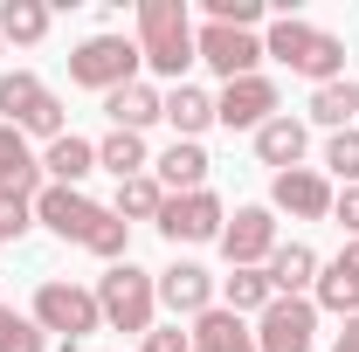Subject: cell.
Instances as JSON below:
<instances>
[{"label": "cell", "instance_id": "cell-1", "mask_svg": "<svg viewBox=\"0 0 359 352\" xmlns=\"http://www.w3.org/2000/svg\"><path fill=\"white\" fill-rule=\"evenodd\" d=\"M138 55L152 76L187 83V69L201 62L194 55V21H187V0H138Z\"/></svg>", "mask_w": 359, "mask_h": 352}, {"label": "cell", "instance_id": "cell-2", "mask_svg": "<svg viewBox=\"0 0 359 352\" xmlns=\"http://www.w3.org/2000/svg\"><path fill=\"white\" fill-rule=\"evenodd\" d=\"M263 55H276L290 76H311V90H318V83H339V76H346V42H339V35H325V28H311V21H297V14L269 21Z\"/></svg>", "mask_w": 359, "mask_h": 352}, {"label": "cell", "instance_id": "cell-3", "mask_svg": "<svg viewBox=\"0 0 359 352\" xmlns=\"http://www.w3.org/2000/svg\"><path fill=\"white\" fill-rule=\"evenodd\" d=\"M97 311H104L111 332H138V339H145V332L159 325V276L138 269L132 256L111 263L104 276H97Z\"/></svg>", "mask_w": 359, "mask_h": 352}, {"label": "cell", "instance_id": "cell-4", "mask_svg": "<svg viewBox=\"0 0 359 352\" xmlns=\"http://www.w3.org/2000/svg\"><path fill=\"white\" fill-rule=\"evenodd\" d=\"M138 69H145V55H138V35H90V42H76V55H69V83L76 90H97V97H111L118 83H138Z\"/></svg>", "mask_w": 359, "mask_h": 352}, {"label": "cell", "instance_id": "cell-5", "mask_svg": "<svg viewBox=\"0 0 359 352\" xmlns=\"http://www.w3.org/2000/svg\"><path fill=\"white\" fill-rule=\"evenodd\" d=\"M42 332H55L62 346H83L90 332H104V311H97V290L83 283H69V276H48L42 290H35V311H28Z\"/></svg>", "mask_w": 359, "mask_h": 352}, {"label": "cell", "instance_id": "cell-6", "mask_svg": "<svg viewBox=\"0 0 359 352\" xmlns=\"http://www.w3.org/2000/svg\"><path fill=\"white\" fill-rule=\"evenodd\" d=\"M166 242H222V228H228V208H222V194L215 187H201V194H166V208H159V221H152Z\"/></svg>", "mask_w": 359, "mask_h": 352}, {"label": "cell", "instance_id": "cell-7", "mask_svg": "<svg viewBox=\"0 0 359 352\" xmlns=\"http://www.w3.org/2000/svg\"><path fill=\"white\" fill-rule=\"evenodd\" d=\"M194 55L235 83V76H263V35H249V28H222V21H201L194 28Z\"/></svg>", "mask_w": 359, "mask_h": 352}, {"label": "cell", "instance_id": "cell-8", "mask_svg": "<svg viewBox=\"0 0 359 352\" xmlns=\"http://www.w3.org/2000/svg\"><path fill=\"white\" fill-rule=\"evenodd\" d=\"M318 346V304L311 297H276L256 318V352H311Z\"/></svg>", "mask_w": 359, "mask_h": 352}, {"label": "cell", "instance_id": "cell-9", "mask_svg": "<svg viewBox=\"0 0 359 352\" xmlns=\"http://www.w3.org/2000/svg\"><path fill=\"white\" fill-rule=\"evenodd\" d=\"M332 180L318 166H290V173L269 180V215H290V221H332Z\"/></svg>", "mask_w": 359, "mask_h": 352}, {"label": "cell", "instance_id": "cell-10", "mask_svg": "<svg viewBox=\"0 0 359 352\" xmlns=\"http://www.w3.org/2000/svg\"><path fill=\"white\" fill-rule=\"evenodd\" d=\"M276 215L269 208H235L228 215V228H222V256H228V269H263L269 256H276Z\"/></svg>", "mask_w": 359, "mask_h": 352}, {"label": "cell", "instance_id": "cell-11", "mask_svg": "<svg viewBox=\"0 0 359 352\" xmlns=\"http://www.w3.org/2000/svg\"><path fill=\"white\" fill-rule=\"evenodd\" d=\"M269 118H276V83L269 76H235V83H222L215 125H228V132H263Z\"/></svg>", "mask_w": 359, "mask_h": 352}, {"label": "cell", "instance_id": "cell-12", "mask_svg": "<svg viewBox=\"0 0 359 352\" xmlns=\"http://www.w3.org/2000/svg\"><path fill=\"white\" fill-rule=\"evenodd\" d=\"M159 304L173 311V325L180 318L194 325L201 311H215L222 297H215V276H208L201 263H173V269H159Z\"/></svg>", "mask_w": 359, "mask_h": 352}, {"label": "cell", "instance_id": "cell-13", "mask_svg": "<svg viewBox=\"0 0 359 352\" xmlns=\"http://www.w3.org/2000/svg\"><path fill=\"white\" fill-rule=\"evenodd\" d=\"M104 118H111V132H138L145 138V125L166 118V90L145 83V76H138V83H118L111 97H104Z\"/></svg>", "mask_w": 359, "mask_h": 352}, {"label": "cell", "instance_id": "cell-14", "mask_svg": "<svg viewBox=\"0 0 359 352\" xmlns=\"http://www.w3.org/2000/svg\"><path fill=\"white\" fill-rule=\"evenodd\" d=\"M208 166H215V159H208L201 138H173V145L152 159V180H159L166 194H201V187H208Z\"/></svg>", "mask_w": 359, "mask_h": 352}, {"label": "cell", "instance_id": "cell-15", "mask_svg": "<svg viewBox=\"0 0 359 352\" xmlns=\"http://www.w3.org/2000/svg\"><path fill=\"white\" fill-rule=\"evenodd\" d=\"M304 145H311V125L290 118V111H276L263 132H256V159L276 166V173H290V166H304Z\"/></svg>", "mask_w": 359, "mask_h": 352}, {"label": "cell", "instance_id": "cell-16", "mask_svg": "<svg viewBox=\"0 0 359 352\" xmlns=\"http://www.w3.org/2000/svg\"><path fill=\"white\" fill-rule=\"evenodd\" d=\"M269 290H276V297H311V283H318V249L311 242H276V256H269Z\"/></svg>", "mask_w": 359, "mask_h": 352}, {"label": "cell", "instance_id": "cell-17", "mask_svg": "<svg viewBox=\"0 0 359 352\" xmlns=\"http://www.w3.org/2000/svg\"><path fill=\"white\" fill-rule=\"evenodd\" d=\"M187 332H194V352H256V325L235 318V311H222V304L201 311Z\"/></svg>", "mask_w": 359, "mask_h": 352}, {"label": "cell", "instance_id": "cell-18", "mask_svg": "<svg viewBox=\"0 0 359 352\" xmlns=\"http://www.w3.org/2000/svg\"><path fill=\"white\" fill-rule=\"evenodd\" d=\"M97 173V145L76 132H62L55 145H42V180L48 187H83V180Z\"/></svg>", "mask_w": 359, "mask_h": 352}, {"label": "cell", "instance_id": "cell-19", "mask_svg": "<svg viewBox=\"0 0 359 352\" xmlns=\"http://www.w3.org/2000/svg\"><path fill=\"white\" fill-rule=\"evenodd\" d=\"M0 187L7 194H42L48 180H42V152H28V138L14 132V125H0Z\"/></svg>", "mask_w": 359, "mask_h": 352}, {"label": "cell", "instance_id": "cell-20", "mask_svg": "<svg viewBox=\"0 0 359 352\" xmlns=\"http://www.w3.org/2000/svg\"><path fill=\"white\" fill-rule=\"evenodd\" d=\"M304 111H311V125H325V132H353V125H359V83H353V76L318 83Z\"/></svg>", "mask_w": 359, "mask_h": 352}, {"label": "cell", "instance_id": "cell-21", "mask_svg": "<svg viewBox=\"0 0 359 352\" xmlns=\"http://www.w3.org/2000/svg\"><path fill=\"white\" fill-rule=\"evenodd\" d=\"M269 304H276L269 269H228V276H222V311H235V318H263Z\"/></svg>", "mask_w": 359, "mask_h": 352}, {"label": "cell", "instance_id": "cell-22", "mask_svg": "<svg viewBox=\"0 0 359 352\" xmlns=\"http://www.w3.org/2000/svg\"><path fill=\"white\" fill-rule=\"evenodd\" d=\"M166 125H173L180 138H201L208 125H215V97L201 83H173L166 90Z\"/></svg>", "mask_w": 359, "mask_h": 352}, {"label": "cell", "instance_id": "cell-23", "mask_svg": "<svg viewBox=\"0 0 359 352\" xmlns=\"http://www.w3.org/2000/svg\"><path fill=\"white\" fill-rule=\"evenodd\" d=\"M48 14L42 0H0V42H14V48H35L48 35Z\"/></svg>", "mask_w": 359, "mask_h": 352}, {"label": "cell", "instance_id": "cell-24", "mask_svg": "<svg viewBox=\"0 0 359 352\" xmlns=\"http://www.w3.org/2000/svg\"><path fill=\"white\" fill-rule=\"evenodd\" d=\"M159 208H166V187H159L152 173L118 180V201H111V215L125 221V228H132V221H159Z\"/></svg>", "mask_w": 359, "mask_h": 352}, {"label": "cell", "instance_id": "cell-25", "mask_svg": "<svg viewBox=\"0 0 359 352\" xmlns=\"http://www.w3.org/2000/svg\"><path fill=\"white\" fill-rule=\"evenodd\" d=\"M97 166L118 173V180H138V173H152V152H145V138H138V132H111L104 145H97Z\"/></svg>", "mask_w": 359, "mask_h": 352}, {"label": "cell", "instance_id": "cell-26", "mask_svg": "<svg viewBox=\"0 0 359 352\" xmlns=\"http://www.w3.org/2000/svg\"><path fill=\"white\" fill-rule=\"evenodd\" d=\"M42 97H48V90H42L35 69H7V76H0V125H21Z\"/></svg>", "mask_w": 359, "mask_h": 352}, {"label": "cell", "instance_id": "cell-27", "mask_svg": "<svg viewBox=\"0 0 359 352\" xmlns=\"http://www.w3.org/2000/svg\"><path fill=\"white\" fill-rule=\"evenodd\" d=\"M0 352H48V332L28 318V311L0 304Z\"/></svg>", "mask_w": 359, "mask_h": 352}, {"label": "cell", "instance_id": "cell-28", "mask_svg": "<svg viewBox=\"0 0 359 352\" xmlns=\"http://www.w3.org/2000/svg\"><path fill=\"white\" fill-rule=\"evenodd\" d=\"M325 180L359 187V125H353V132H332V138H325Z\"/></svg>", "mask_w": 359, "mask_h": 352}, {"label": "cell", "instance_id": "cell-29", "mask_svg": "<svg viewBox=\"0 0 359 352\" xmlns=\"http://www.w3.org/2000/svg\"><path fill=\"white\" fill-rule=\"evenodd\" d=\"M14 132H21V138H48V145H55V138L69 132V118H62V97H55V90H48L42 104H35V111H28V118H21V125H14Z\"/></svg>", "mask_w": 359, "mask_h": 352}, {"label": "cell", "instance_id": "cell-30", "mask_svg": "<svg viewBox=\"0 0 359 352\" xmlns=\"http://www.w3.org/2000/svg\"><path fill=\"white\" fill-rule=\"evenodd\" d=\"M208 7V21H222V28H249L256 35V21L269 14V0H201Z\"/></svg>", "mask_w": 359, "mask_h": 352}, {"label": "cell", "instance_id": "cell-31", "mask_svg": "<svg viewBox=\"0 0 359 352\" xmlns=\"http://www.w3.org/2000/svg\"><path fill=\"white\" fill-rule=\"evenodd\" d=\"M28 228H35V201H28V194H7V187H0V242H21Z\"/></svg>", "mask_w": 359, "mask_h": 352}, {"label": "cell", "instance_id": "cell-32", "mask_svg": "<svg viewBox=\"0 0 359 352\" xmlns=\"http://www.w3.org/2000/svg\"><path fill=\"white\" fill-rule=\"evenodd\" d=\"M138 352H194V332H187V325H152V332L138 339Z\"/></svg>", "mask_w": 359, "mask_h": 352}, {"label": "cell", "instance_id": "cell-33", "mask_svg": "<svg viewBox=\"0 0 359 352\" xmlns=\"http://www.w3.org/2000/svg\"><path fill=\"white\" fill-rule=\"evenodd\" d=\"M332 221H339V228H346V235L359 242V187H346V194L332 201Z\"/></svg>", "mask_w": 359, "mask_h": 352}, {"label": "cell", "instance_id": "cell-34", "mask_svg": "<svg viewBox=\"0 0 359 352\" xmlns=\"http://www.w3.org/2000/svg\"><path fill=\"white\" fill-rule=\"evenodd\" d=\"M332 352H359V318H346V332L332 339Z\"/></svg>", "mask_w": 359, "mask_h": 352}, {"label": "cell", "instance_id": "cell-35", "mask_svg": "<svg viewBox=\"0 0 359 352\" xmlns=\"http://www.w3.org/2000/svg\"><path fill=\"white\" fill-rule=\"evenodd\" d=\"M332 263L346 269V276H359V242H346V249H339V256H332Z\"/></svg>", "mask_w": 359, "mask_h": 352}]
</instances>
